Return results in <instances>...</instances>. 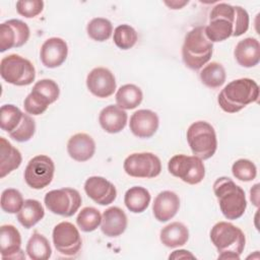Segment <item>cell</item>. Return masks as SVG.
Returning a JSON list of instances; mask_svg holds the SVG:
<instances>
[{
    "instance_id": "1",
    "label": "cell",
    "mask_w": 260,
    "mask_h": 260,
    "mask_svg": "<svg viewBox=\"0 0 260 260\" xmlns=\"http://www.w3.org/2000/svg\"><path fill=\"white\" fill-rule=\"evenodd\" d=\"M249 14L241 6L218 3L209 13L205 35L211 43H218L231 37H240L249 28Z\"/></svg>"
},
{
    "instance_id": "2",
    "label": "cell",
    "mask_w": 260,
    "mask_h": 260,
    "mask_svg": "<svg viewBox=\"0 0 260 260\" xmlns=\"http://www.w3.org/2000/svg\"><path fill=\"white\" fill-rule=\"evenodd\" d=\"M259 99V86L251 78H239L229 82L219 92V108L229 114H235Z\"/></svg>"
},
{
    "instance_id": "3",
    "label": "cell",
    "mask_w": 260,
    "mask_h": 260,
    "mask_svg": "<svg viewBox=\"0 0 260 260\" xmlns=\"http://www.w3.org/2000/svg\"><path fill=\"white\" fill-rule=\"evenodd\" d=\"M213 192L219 209L226 219L235 220L243 216L247 208L245 191L231 178H217L213 183Z\"/></svg>"
},
{
    "instance_id": "4",
    "label": "cell",
    "mask_w": 260,
    "mask_h": 260,
    "mask_svg": "<svg viewBox=\"0 0 260 260\" xmlns=\"http://www.w3.org/2000/svg\"><path fill=\"white\" fill-rule=\"evenodd\" d=\"M210 241L219 253L218 259H240L246 245L243 231L228 221L216 222L210 231Z\"/></svg>"
},
{
    "instance_id": "5",
    "label": "cell",
    "mask_w": 260,
    "mask_h": 260,
    "mask_svg": "<svg viewBox=\"0 0 260 260\" xmlns=\"http://www.w3.org/2000/svg\"><path fill=\"white\" fill-rule=\"evenodd\" d=\"M213 43L205 35V26H196L185 36L182 46V59L186 67L199 70L211 58Z\"/></svg>"
},
{
    "instance_id": "6",
    "label": "cell",
    "mask_w": 260,
    "mask_h": 260,
    "mask_svg": "<svg viewBox=\"0 0 260 260\" xmlns=\"http://www.w3.org/2000/svg\"><path fill=\"white\" fill-rule=\"evenodd\" d=\"M0 127L17 142H26L36 132L35 120L14 105H3L0 109Z\"/></svg>"
},
{
    "instance_id": "7",
    "label": "cell",
    "mask_w": 260,
    "mask_h": 260,
    "mask_svg": "<svg viewBox=\"0 0 260 260\" xmlns=\"http://www.w3.org/2000/svg\"><path fill=\"white\" fill-rule=\"evenodd\" d=\"M188 144L193 155L200 159H208L213 156L217 148L216 133L211 124L206 121L192 123L186 133Z\"/></svg>"
},
{
    "instance_id": "8",
    "label": "cell",
    "mask_w": 260,
    "mask_h": 260,
    "mask_svg": "<svg viewBox=\"0 0 260 260\" xmlns=\"http://www.w3.org/2000/svg\"><path fill=\"white\" fill-rule=\"evenodd\" d=\"M0 75L7 83L25 86L35 81L36 69L29 60L17 54H10L0 62Z\"/></svg>"
},
{
    "instance_id": "9",
    "label": "cell",
    "mask_w": 260,
    "mask_h": 260,
    "mask_svg": "<svg viewBox=\"0 0 260 260\" xmlns=\"http://www.w3.org/2000/svg\"><path fill=\"white\" fill-rule=\"evenodd\" d=\"M168 170L171 175L189 185L199 184L205 177L203 160L195 155L176 154L172 156L168 162Z\"/></svg>"
},
{
    "instance_id": "10",
    "label": "cell",
    "mask_w": 260,
    "mask_h": 260,
    "mask_svg": "<svg viewBox=\"0 0 260 260\" xmlns=\"http://www.w3.org/2000/svg\"><path fill=\"white\" fill-rule=\"evenodd\" d=\"M44 202L52 213L70 217L79 209L82 198L76 189L66 187L47 192L44 197Z\"/></svg>"
},
{
    "instance_id": "11",
    "label": "cell",
    "mask_w": 260,
    "mask_h": 260,
    "mask_svg": "<svg viewBox=\"0 0 260 260\" xmlns=\"http://www.w3.org/2000/svg\"><path fill=\"white\" fill-rule=\"evenodd\" d=\"M55 173V164L51 157L45 154L34 156L27 162L23 178L28 187L41 190L51 184Z\"/></svg>"
},
{
    "instance_id": "12",
    "label": "cell",
    "mask_w": 260,
    "mask_h": 260,
    "mask_svg": "<svg viewBox=\"0 0 260 260\" xmlns=\"http://www.w3.org/2000/svg\"><path fill=\"white\" fill-rule=\"evenodd\" d=\"M123 168L130 177L150 179L160 174L161 162L152 152H134L125 158Z\"/></svg>"
},
{
    "instance_id": "13",
    "label": "cell",
    "mask_w": 260,
    "mask_h": 260,
    "mask_svg": "<svg viewBox=\"0 0 260 260\" xmlns=\"http://www.w3.org/2000/svg\"><path fill=\"white\" fill-rule=\"evenodd\" d=\"M52 240L56 250L65 256L77 255L82 246L79 231L69 221H61L54 226Z\"/></svg>"
},
{
    "instance_id": "14",
    "label": "cell",
    "mask_w": 260,
    "mask_h": 260,
    "mask_svg": "<svg viewBox=\"0 0 260 260\" xmlns=\"http://www.w3.org/2000/svg\"><path fill=\"white\" fill-rule=\"evenodd\" d=\"M30 30L28 25L20 19H8L0 24V52L12 48H19L26 44Z\"/></svg>"
},
{
    "instance_id": "15",
    "label": "cell",
    "mask_w": 260,
    "mask_h": 260,
    "mask_svg": "<svg viewBox=\"0 0 260 260\" xmlns=\"http://www.w3.org/2000/svg\"><path fill=\"white\" fill-rule=\"evenodd\" d=\"M86 86L94 96L106 99L115 92L117 83L111 70L105 67H95L86 76Z\"/></svg>"
},
{
    "instance_id": "16",
    "label": "cell",
    "mask_w": 260,
    "mask_h": 260,
    "mask_svg": "<svg viewBox=\"0 0 260 260\" xmlns=\"http://www.w3.org/2000/svg\"><path fill=\"white\" fill-rule=\"evenodd\" d=\"M86 195L100 205H109L117 197V189L113 183L104 177L92 176L84 182Z\"/></svg>"
},
{
    "instance_id": "17",
    "label": "cell",
    "mask_w": 260,
    "mask_h": 260,
    "mask_svg": "<svg viewBox=\"0 0 260 260\" xmlns=\"http://www.w3.org/2000/svg\"><path fill=\"white\" fill-rule=\"evenodd\" d=\"M68 56L67 43L57 37L46 40L40 50V59L47 68H57L61 66Z\"/></svg>"
},
{
    "instance_id": "18",
    "label": "cell",
    "mask_w": 260,
    "mask_h": 260,
    "mask_svg": "<svg viewBox=\"0 0 260 260\" xmlns=\"http://www.w3.org/2000/svg\"><path fill=\"white\" fill-rule=\"evenodd\" d=\"M159 125L158 116L151 110L141 109L130 117L129 128L138 138H150L157 131Z\"/></svg>"
},
{
    "instance_id": "19",
    "label": "cell",
    "mask_w": 260,
    "mask_h": 260,
    "mask_svg": "<svg viewBox=\"0 0 260 260\" xmlns=\"http://www.w3.org/2000/svg\"><path fill=\"white\" fill-rule=\"evenodd\" d=\"M0 248L1 258L5 259H24L21 250V236L19 231L12 224H3L0 229Z\"/></svg>"
},
{
    "instance_id": "20",
    "label": "cell",
    "mask_w": 260,
    "mask_h": 260,
    "mask_svg": "<svg viewBox=\"0 0 260 260\" xmlns=\"http://www.w3.org/2000/svg\"><path fill=\"white\" fill-rule=\"evenodd\" d=\"M180 208V198L173 191H162L156 195L152 203V212L160 222H166L172 219Z\"/></svg>"
},
{
    "instance_id": "21",
    "label": "cell",
    "mask_w": 260,
    "mask_h": 260,
    "mask_svg": "<svg viewBox=\"0 0 260 260\" xmlns=\"http://www.w3.org/2000/svg\"><path fill=\"white\" fill-rule=\"evenodd\" d=\"M127 224V215L124 210L118 206L109 207L102 214L101 230L102 233L109 238L122 235L126 231Z\"/></svg>"
},
{
    "instance_id": "22",
    "label": "cell",
    "mask_w": 260,
    "mask_h": 260,
    "mask_svg": "<svg viewBox=\"0 0 260 260\" xmlns=\"http://www.w3.org/2000/svg\"><path fill=\"white\" fill-rule=\"evenodd\" d=\"M67 152L76 161L83 162L89 160L95 152V142L86 133H76L67 142Z\"/></svg>"
},
{
    "instance_id": "23",
    "label": "cell",
    "mask_w": 260,
    "mask_h": 260,
    "mask_svg": "<svg viewBox=\"0 0 260 260\" xmlns=\"http://www.w3.org/2000/svg\"><path fill=\"white\" fill-rule=\"evenodd\" d=\"M127 120V113L117 105H109L105 107L99 115L101 127L110 134L121 132L126 127Z\"/></svg>"
},
{
    "instance_id": "24",
    "label": "cell",
    "mask_w": 260,
    "mask_h": 260,
    "mask_svg": "<svg viewBox=\"0 0 260 260\" xmlns=\"http://www.w3.org/2000/svg\"><path fill=\"white\" fill-rule=\"evenodd\" d=\"M234 56L239 65L252 68L260 61V44L255 38L241 40L235 47Z\"/></svg>"
},
{
    "instance_id": "25",
    "label": "cell",
    "mask_w": 260,
    "mask_h": 260,
    "mask_svg": "<svg viewBox=\"0 0 260 260\" xmlns=\"http://www.w3.org/2000/svg\"><path fill=\"white\" fill-rule=\"evenodd\" d=\"M21 161L22 156L20 151L4 137H0V178L3 179L18 169Z\"/></svg>"
},
{
    "instance_id": "26",
    "label": "cell",
    "mask_w": 260,
    "mask_h": 260,
    "mask_svg": "<svg viewBox=\"0 0 260 260\" xmlns=\"http://www.w3.org/2000/svg\"><path fill=\"white\" fill-rule=\"evenodd\" d=\"M159 240L168 248L184 246L189 240V230L182 222H171L161 229Z\"/></svg>"
},
{
    "instance_id": "27",
    "label": "cell",
    "mask_w": 260,
    "mask_h": 260,
    "mask_svg": "<svg viewBox=\"0 0 260 260\" xmlns=\"http://www.w3.org/2000/svg\"><path fill=\"white\" fill-rule=\"evenodd\" d=\"M44 216L45 209L42 203L36 199L24 200L22 207L17 212V220L25 229L35 226Z\"/></svg>"
},
{
    "instance_id": "28",
    "label": "cell",
    "mask_w": 260,
    "mask_h": 260,
    "mask_svg": "<svg viewBox=\"0 0 260 260\" xmlns=\"http://www.w3.org/2000/svg\"><path fill=\"white\" fill-rule=\"evenodd\" d=\"M150 199L149 191L141 186L129 188L124 195V203L127 209L133 213H141L146 210Z\"/></svg>"
},
{
    "instance_id": "29",
    "label": "cell",
    "mask_w": 260,
    "mask_h": 260,
    "mask_svg": "<svg viewBox=\"0 0 260 260\" xmlns=\"http://www.w3.org/2000/svg\"><path fill=\"white\" fill-rule=\"evenodd\" d=\"M115 99L119 108L123 110H133L141 104L143 100V93L140 87L129 83L119 87Z\"/></svg>"
},
{
    "instance_id": "30",
    "label": "cell",
    "mask_w": 260,
    "mask_h": 260,
    "mask_svg": "<svg viewBox=\"0 0 260 260\" xmlns=\"http://www.w3.org/2000/svg\"><path fill=\"white\" fill-rule=\"evenodd\" d=\"M25 252L32 260H48L52 255V248L44 235L34 232L27 241Z\"/></svg>"
},
{
    "instance_id": "31",
    "label": "cell",
    "mask_w": 260,
    "mask_h": 260,
    "mask_svg": "<svg viewBox=\"0 0 260 260\" xmlns=\"http://www.w3.org/2000/svg\"><path fill=\"white\" fill-rule=\"evenodd\" d=\"M201 82L209 88L220 87L226 79L224 67L218 62H211L201 68L199 73Z\"/></svg>"
},
{
    "instance_id": "32",
    "label": "cell",
    "mask_w": 260,
    "mask_h": 260,
    "mask_svg": "<svg viewBox=\"0 0 260 260\" xmlns=\"http://www.w3.org/2000/svg\"><path fill=\"white\" fill-rule=\"evenodd\" d=\"M87 36L96 42H105L109 40L113 32L112 22L104 17L92 18L86 26Z\"/></svg>"
},
{
    "instance_id": "33",
    "label": "cell",
    "mask_w": 260,
    "mask_h": 260,
    "mask_svg": "<svg viewBox=\"0 0 260 260\" xmlns=\"http://www.w3.org/2000/svg\"><path fill=\"white\" fill-rule=\"evenodd\" d=\"M101 222V212L96 208L91 206L82 208L76 217V223L78 228L84 233H90L95 231L100 226Z\"/></svg>"
},
{
    "instance_id": "34",
    "label": "cell",
    "mask_w": 260,
    "mask_h": 260,
    "mask_svg": "<svg viewBox=\"0 0 260 260\" xmlns=\"http://www.w3.org/2000/svg\"><path fill=\"white\" fill-rule=\"evenodd\" d=\"M138 40L137 31L129 24H120L114 29L113 41L121 50H129L135 46Z\"/></svg>"
},
{
    "instance_id": "35",
    "label": "cell",
    "mask_w": 260,
    "mask_h": 260,
    "mask_svg": "<svg viewBox=\"0 0 260 260\" xmlns=\"http://www.w3.org/2000/svg\"><path fill=\"white\" fill-rule=\"evenodd\" d=\"M50 105L51 102L36 89H31L23 102L24 111L32 116L42 115Z\"/></svg>"
},
{
    "instance_id": "36",
    "label": "cell",
    "mask_w": 260,
    "mask_h": 260,
    "mask_svg": "<svg viewBox=\"0 0 260 260\" xmlns=\"http://www.w3.org/2000/svg\"><path fill=\"white\" fill-rule=\"evenodd\" d=\"M22 194L14 188L5 189L1 194V209L6 213H17L23 205Z\"/></svg>"
},
{
    "instance_id": "37",
    "label": "cell",
    "mask_w": 260,
    "mask_h": 260,
    "mask_svg": "<svg viewBox=\"0 0 260 260\" xmlns=\"http://www.w3.org/2000/svg\"><path fill=\"white\" fill-rule=\"evenodd\" d=\"M233 176L242 182H251L257 176V168L253 161L247 158H240L232 166Z\"/></svg>"
},
{
    "instance_id": "38",
    "label": "cell",
    "mask_w": 260,
    "mask_h": 260,
    "mask_svg": "<svg viewBox=\"0 0 260 260\" xmlns=\"http://www.w3.org/2000/svg\"><path fill=\"white\" fill-rule=\"evenodd\" d=\"M32 89H36L44 96H46L51 102V104L55 103L60 95L59 85L53 79H41L35 83Z\"/></svg>"
},
{
    "instance_id": "39",
    "label": "cell",
    "mask_w": 260,
    "mask_h": 260,
    "mask_svg": "<svg viewBox=\"0 0 260 260\" xmlns=\"http://www.w3.org/2000/svg\"><path fill=\"white\" fill-rule=\"evenodd\" d=\"M17 13L26 18L38 16L44 9L42 0H19L16 2Z\"/></svg>"
},
{
    "instance_id": "40",
    "label": "cell",
    "mask_w": 260,
    "mask_h": 260,
    "mask_svg": "<svg viewBox=\"0 0 260 260\" xmlns=\"http://www.w3.org/2000/svg\"><path fill=\"white\" fill-rule=\"evenodd\" d=\"M170 259H186V258H191L194 259L195 256L192 255L189 251L187 250H176L174 251L170 256Z\"/></svg>"
},
{
    "instance_id": "41",
    "label": "cell",
    "mask_w": 260,
    "mask_h": 260,
    "mask_svg": "<svg viewBox=\"0 0 260 260\" xmlns=\"http://www.w3.org/2000/svg\"><path fill=\"white\" fill-rule=\"evenodd\" d=\"M250 194H251V201L252 203L258 207V194H259V184H255L253 186V188L251 189L250 191Z\"/></svg>"
},
{
    "instance_id": "42",
    "label": "cell",
    "mask_w": 260,
    "mask_h": 260,
    "mask_svg": "<svg viewBox=\"0 0 260 260\" xmlns=\"http://www.w3.org/2000/svg\"><path fill=\"white\" fill-rule=\"evenodd\" d=\"M171 9H181L184 5H186L188 3V1H183V2H179V1H171V2H165Z\"/></svg>"
}]
</instances>
